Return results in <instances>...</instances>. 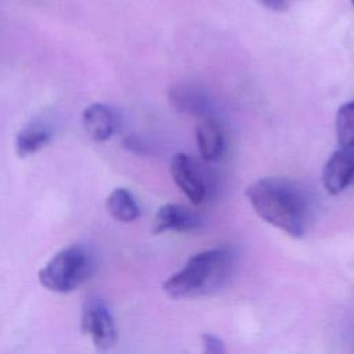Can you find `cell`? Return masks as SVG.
Returning a JSON list of instances; mask_svg holds the SVG:
<instances>
[{"instance_id": "cell-1", "label": "cell", "mask_w": 354, "mask_h": 354, "mask_svg": "<svg viewBox=\"0 0 354 354\" xmlns=\"http://www.w3.org/2000/svg\"><path fill=\"white\" fill-rule=\"evenodd\" d=\"M253 210L266 223L300 238L306 232L307 207L300 191L288 180L263 177L246 188Z\"/></svg>"}, {"instance_id": "cell-2", "label": "cell", "mask_w": 354, "mask_h": 354, "mask_svg": "<svg viewBox=\"0 0 354 354\" xmlns=\"http://www.w3.org/2000/svg\"><path fill=\"white\" fill-rule=\"evenodd\" d=\"M232 257L227 249H209L188 259L185 266L167 278L163 290L173 299L207 295L220 289L231 271Z\"/></svg>"}, {"instance_id": "cell-3", "label": "cell", "mask_w": 354, "mask_h": 354, "mask_svg": "<svg viewBox=\"0 0 354 354\" xmlns=\"http://www.w3.org/2000/svg\"><path fill=\"white\" fill-rule=\"evenodd\" d=\"M95 261L88 248L69 245L58 250L39 271L40 285L54 293H71L90 279Z\"/></svg>"}, {"instance_id": "cell-4", "label": "cell", "mask_w": 354, "mask_h": 354, "mask_svg": "<svg viewBox=\"0 0 354 354\" xmlns=\"http://www.w3.org/2000/svg\"><path fill=\"white\" fill-rule=\"evenodd\" d=\"M80 329L90 336L100 351L111 350L118 340V329L106 303L98 296H90L83 304Z\"/></svg>"}, {"instance_id": "cell-5", "label": "cell", "mask_w": 354, "mask_h": 354, "mask_svg": "<svg viewBox=\"0 0 354 354\" xmlns=\"http://www.w3.org/2000/svg\"><path fill=\"white\" fill-rule=\"evenodd\" d=\"M170 173L177 187L194 205H198L205 199L206 188L203 180L188 155L183 152L174 153L170 160Z\"/></svg>"}, {"instance_id": "cell-6", "label": "cell", "mask_w": 354, "mask_h": 354, "mask_svg": "<svg viewBox=\"0 0 354 354\" xmlns=\"http://www.w3.org/2000/svg\"><path fill=\"white\" fill-rule=\"evenodd\" d=\"M354 178V153L350 149H339L326 160L322 170L324 188L330 195L344 191Z\"/></svg>"}, {"instance_id": "cell-7", "label": "cell", "mask_w": 354, "mask_h": 354, "mask_svg": "<svg viewBox=\"0 0 354 354\" xmlns=\"http://www.w3.org/2000/svg\"><path fill=\"white\" fill-rule=\"evenodd\" d=\"M83 127L86 134L95 142L109 140L118 130L119 119L116 112L106 104H90L83 111Z\"/></svg>"}, {"instance_id": "cell-8", "label": "cell", "mask_w": 354, "mask_h": 354, "mask_svg": "<svg viewBox=\"0 0 354 354\" xmlns=\"http://www.w3.org/2000/svg\"><path fill=\"white\" fill-rule=\"evenodd\" d=\"M201 218L191 209L177 205V203H166L155 214L152 232L162 234L166 231H177L187 232L194 231L199 227Z\"/></svg>"}, {"instance_id": "cell-9", "label": "cell", "mask_w": 354, "mask_h": 354, "mask_svg": "<svg viewBox=\"0 0 354 354\" xmlns=\"http://www.w3.org/2000/svg\"><path fill=\"white\" fill-rule=\"evenodd\" d=\"M201 158L207 162L217 160L224 148L223 133L218 123L210 116H201L195 127Z\"/></svg>"}, {"instance_id": "cell-10", "label": "cell", "mask_w": 354, "mask_h": 354, "mask_svg": "<svg viewBox=\"0 0 354 354\" xmlns=\"http://www.w3.org/2000/svg\"><path fill=\"white\" fill-rule=\"evenodd\" d=\"M53 137V130L41 123L33 122L25 126L15 137V152L19 158H28L43 149Z\"/></svg>"}, {"instance_id": "cell-11", "label": "cell", "mask_w": 354, "mask_h": 354, "mask_svg": "<svg viewBox=\"0 0 354 354\" xmlns=\"http://www.w3.org/2000/svg\"><path fill=\"white\" fill-rule=\"evenodd\" d=\"M106 210L112 218L120 223H133L140 217V207L133 194L126 188H115L106 198Z\"/></svg>"}, {"instance_id": "cell-12", "label": "cell", "mask_w": 354, "mask_h": 354, "mask_svg": "<svg viewBox=\"0 0 354 354\" xmlns=\"http://www.w3.org/2000/svg\"><path fill=\"white\" fill-rule=\"evenodd\" d=\"M336 137L342 149L354 147V100L343 104L336 113Z\"/></svg>"}, {"instance_id": "cell-13", "label": "cell", "mask_w": 354, "mask_h": 354, "mask_svg": "<svg viewBox=\"0 0 354 354\" xmlns=\"http://www.w3.org/2000/svg\"><path fill=\"white\" fill-rule=\"evenodd\" d=\"M202 354H227L224 343L220 337L212 333H202Z\"/></svg>"}, {"instance_id": "cell-14", "label": "cell", "mask_w": 354, "mask_h": 354, "mask_svg": "<svg viewBox=\"0 0 354 354\" xmlns=\"http://www.w3.org/2000/svg\"><path fill=\"white\" fill-rule=\"evenodd\" d=\"M259 4L264 6L268 10L282 12L288 8V0H256Z\"/></svg>"}, {"instance_id": "cell-15", "label": "cell", "mask_w": 354, "mask_h": 354, "mask_svg": "<svg viewBox=\"0 0 354 354\" xmlns=\"http://www.w3.org/2000/svg\"><path fill=\"white\" fill-rule=\"evenodd\" d=\"M351 3H353V6H354V0H351Z\"/></svg>"}]
</instances>
